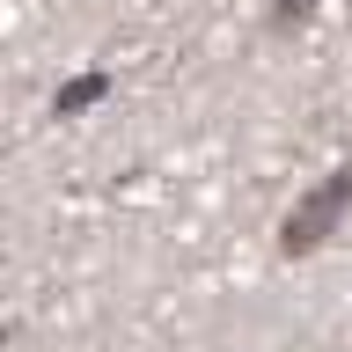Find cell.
<instances>
[{"label": "cell", "instance_id": "1", "mask_svg": "<svg viewBox=\"0 0 352 352\" xmlns=\"http://www.w3.org/2000/svg\"><path fill=\"white\" fill-rule=\"evenodd\" d=\"M345 206H352V169H330L316 191L286 213V228H279V250L286 257H308V250H323L330 242V228L345 220Z\"/></svg>", "mask_w": 352, "mask_h": 352}, {"label": "cell", "instance_id": "2", "mask_svg": "<svg viewBox=\"0 0 352 352\" xmlns=\"http://www.w3.org/2000/svg\"><path fill=\"white\" fill-rule=\"evenodd\" d=\"M308 15H316V0H279V8H272V30L286 37V30H301Z\"/></svg>", "mask_w": 352, "mask_h": 352}, {"label": "cell", "instance_id": "3", "mask_svg": "<svg viewBox=\"0 0 352 352\" xmlns=\"http://www.w3.org/2000/svg\"><path fill=\"white\" fill-rule=\"evenodd\" d=\"M88 96H103V74H81V81H74V88L59 96V110H81Z\"/></svg>", "mask_w": 352, "mask_h": 352}]
</instances>
